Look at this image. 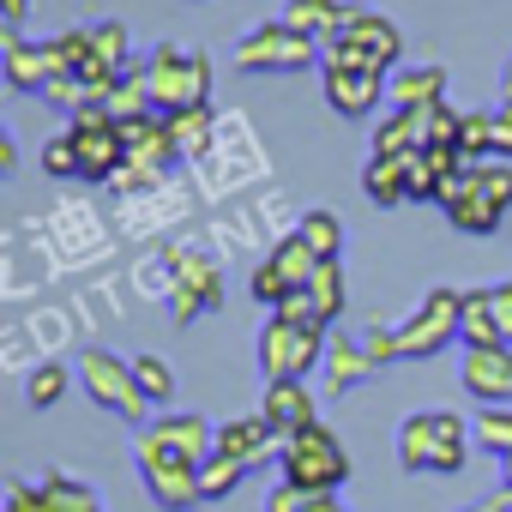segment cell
I'll return each mask as SVG.
<instances>
[{
  "mask_svg": "<svg viewBox=\"0 0 512 512\" xmlns=\"http://www.w3.org/2000/svg\"><path fill=\"white\" fill-rule=\"evenodd\" d=\"M308 296H314V308H320V320L326 326H338V314H344V260H326L308 284H302Z\"/></svg>",
  "mask_w": 512,
  "mask_h": 512,
  "instance_id": "28",
  "label": "cell"
},
{
  "mask_svg": "<svg viewBox=\"0 0 512 512\" xmlns=\"http://www.w3.org/2000/svg\"><path fill=\"white\" fill-rule=\"evenodd\" d=\"M458 344H464V350L506 344V338H500V320H494V290H464V308H458Z\"/></svg>",
  "mask_w": 512,
  "mask_h": 512,
  "instance_id": "23",
  "label": "cell"
},
{
  "mask_svg": "<svg viewBox=\"0 0 512 512\" xmlns=\"http://www.w3.org/2000/svg\"><path fill=\"white\" fill-rule=\"evenodd\" d=\"M386 103H392V109H428V103H446V67H440V61L398 67L392 85H386Z\"/></svg>",
  "mask_w": 512,
  "mask_h": 512,
  "instance_id": "19",
  "label": "cell"
},
{
  "mask_svg": "<svg viewBox=\"0 0 512 512\" xmlns=\"http://www.w3.org/2000/svg\"><path fill=\"white\" fill-rule=\"evenodd\" d=\"M73 374H79V386H85V398H91L97 410H115L121 422L145 428L151 398L139 392V374H133V362H127V356H115V350H85Z\"/></svg>",
  "mask_w": 512,
  "mask_h": 512,
  "instance_id": "5",
  "label": "cell"
},
{
  "mask_svg": "<svg viewBox=\"0 0 512 512\" xmlns=\"http://www.w3.org/2000/svg\"><path fill=\"white\" fill-rule=\"evenodd\" d=\"M476 440H482V452H494V458H512V410H476Z\"/></svg>",
  "mask_w": 512,
  "mask_h": 512,
  "instance_id": "37",
  "label": "cell"
},
{
  "mask_svg": "<svg viewBox=\"0 0 512 512\" xmlns=\"http://www.w3.org/2000/svg\"><path fill=\"white\" fill-rule=\"evenodd\" d=\"M139 73H145V91H151L157 115H175V109H199V103H211V55H205V49L157 43L151 61H139Z\"/></svg>",
  "mask_w": 512,
  "mask_h": 512,
  "instance_id": "2",
  "label": "cell"
},
{
  "mask_svg": "<svg viewBox=\"0 0 512 512\" xmlns=\"http://www.w3.org/2000/svg\"><path fill=\"white\" fill-rule=\"evenodd\" d=\"M13 169H19V145L0 133V175H13Z\"/></svg>",
  "mask_w": 512,
  "mask_h": 512,
  "instance_id": "46",
  "label": "cell"
},
{
  "mask_svg": "<svg viewBox=\"0 0 512 512\" xmlns=\"http://www.w3.org/2000/svg\"><path fill=\"white\" fill-rule=\"evenodd\" d=\"M278 482H296V488H326V494H344L350 482V452L344 440L326 428V422H308L302 434L284 440V458H278Z\"/></svg>",
  "mask_w": 512,
  "mask_h": 512,
  "instance_id": "3",
  "label": "cell"
},
{
  "mask_svg": "<svg viewBox=\"0 0 512 512\" xmlns=\"http://www.w3.org/2000/svg\"><path fill=\"white\" fill-rule=\"evenodd\" d=\"M247 296L260 302V308H284V296H290V278H284L272 260H260V266H253V278H247Z\"/></svg>",
  "mask_w": 512,
  "mask_h": 512,
  "instance_id": "39",
  "label": "cell"
},
{
  "mask_svg": "<svg viewBox=\"0 0 512 512\" xmlns=\"http://www.w3.org/2000/svg\"><path fill=\"white\" fill-rule=\"evenodd\" d=\"M326 344L332 326H290L284 314H272L260 332V368L266 380H308L314 368H326Z\"/></svg>",
  "mask_w": 512,
  "mask_h": 512,
  "instance_id": "6",
  "label": "cell"
},
{
  "mask_svg": "<svg viewBox=\"0 0 512 512\" xmlns=\"http://www.w3.org/2000/svg\"><path fill=\"white\" fill-rule=\"evenodd\" d=\"M362 350H368V362H374V368H380V362H398V326H368Z\"/></svg>",
  "mask_w": 512,
  "mask_h": 512,
  "instance_id": "41",
  "label": "cell"
},
{
  "mask_svg": "<svg viewBox=\"0 0 512 512\" xmlns=\"http://www.w3.org/2000/svg\"><path fill=\"white\" fill-rule=\"evenodd\" d=\"M235 67L241 73H302V67H320V43L290 31L284 19H266L235 43Z\"/></svg>",
  "mask_w": 512,
  "mask_h": 512,
  "instance_id": "8",
  "label": "cell"
},
{
  "mask_svg": "<svg viewBox=\"0 0 512 512\" xmlns=\"http://www.w3.org/2000/svg\"><path fill=\"white\" fill-rule=\"evenodd\" d=\"M440 211H446V223L458 229V235H494L512 211H500L476 181H470V169L464 175H452L446 187H440Z\"/></svg>",
  "mask_w": 512,
  "mask_h": 512,
  "instance_id": "11",
  "label": "cell"
},
{
  "mask_svg": "<svg viewBox=\"0 0 512 512\" xmlns=\"http://www.w3.org/2000/svg\"><path fill=\"white\" fill-rule=\"evenodd\" d=\"M320 91H326L332 115H344V121H368L386 103V79L380 73H350V67H326V61H320Z\"/></svg>",
  "mask_w": 512,
  "mask_h": 512,
  "instance_id": "13",
  "label": "cell"
},
{
  "mask_svg": "<svg viewBox=\"0 0 512 512\" xmlns=\"http://www.w3.org/2000/svg\"><path fill=\"white\" fill-rule=\"evenodd\" d=\"M49 61H55V73H85V61H91V25H73V31H61V37H49Z\"/></svg>",
  "mask_w": 512,
  "mask_h": 512,
  "instance_id": "33",
  "label": "cell"
},
{
  "mask_svg": "<svg viewBox=\"0 0 512 512\" xmlns=\"http://www.w3.org/2000/svg\"><path fill=\"white\" fill-rule=\"evenodd\" d=\"M470 181L500 205V211H512V163L506 157H488V163H470Z\"/></svg>",
  "mask_w": 512,
  "mask_h": 512,
  "instance_id": "36",
  "label": "cell"
},
{
  "mask_svg": "<svg viewBox=\"0 0 512 512\" xmlns=\"http://www.w3.org/2000/svg\"><path fill=\"white\" fill-rule=\"evenodd\" d=\"M458 157L464 163H488L494 157V121H488V109H464L458 115Z\"/></svg>",
  "mask_w": 512,
  "mask_h": 512,
  "instance_id": "31",
  "label": "cell"
},
{
  "mask_svg": "<svg viewBox=\"0 0 512 512\" xmlns=\"http://www.w3.org/2000/svg\"><path fill=\"white\" fill-rule=\"evenodd\" d=\"M7 512H49V506H43V488H37V482H13V488H7Z\"/></svg>",
  "mask_w": 512,
  "mask_h": 512,
  "instance_id": "43",
  "label": "cell"
},
{
  "mask_svg": "<svg viewBox=\"0 0 512 512\" xmlns=\"http://www.w3.org/2000/svg\"><path fill=\"white\" fill-rule=\"evenodd\" d=\"M37 488H43V506H49V512H103V494H97V488H91L85 476L49 470V476H43Z\"/></svg>",
  "mask_w": 512,
  "mask_h": 512,
  "instance_id": "24",
  "label": "cell"
},
{
  "mask_svg": "<svg viewBox=\"0 0 512 512\" xmlns=\"http://www.w3.org/2000/svg\"><path fill=\"white\" fill-rule=\"evenodd\" d=\"M79 374H67L61 362H37L31 368V380H25V398H31V410H49V404H61V392L73 386Z\"/></svg>",
  "mask_w": 512,
  "mask_h": 512,
  "instance_id": "34",
  "label": "cell"
},
{
  "mask_svg": "<svg viewBox=\"0 0 512 512\" xmlns=\"http://www.w3.org/2000/svg\"><path fill=\"white\" fill-rule=\"evenodd\" d=\"M0 73H7V91L43 97V85L55 79L49 43H25V31H7V25H0Z\"/></svg>",
  "mask_w": 512,
  "mask_h": 512,
  "instance_id": "12",
  "label": "cell"
},
{
  "mask_svg": "<svg viewBox=\"0 0 512 512\" xmlns=\"http://www.w3.org/2000/svg\"><path fill=\"white\" fill-rule=\"evenodd\" d=\"M272 314H284V320H290V326H326V320H320V308H314V296H308V290H290V296H284V308H272Z\"/></svg>",
  "mask_w": 512,
  "mask_h": 512,
  "instance_id": "40",
  "label": "cell"
},
{
  "mask_svg": "<svg viewBox=\"0 0 512 512\" xmlns=\"http://www.w3.org/2000/svg\"><path fill=\"white\" fill-rule=\"evenodd\" d=\"M121 145H127V163H145V169H163V163L181 157V145L169 139V121H163V115L121 121Z\"/></svg>",
  "mask_w": 512,
  "mask_h": 512,
  "instance_id": "18",
  "label": "cell"
},
{
  "mask_svg": "<svg viewBox=\"0 0 512 512\" xmlns=\"http://www.w3.org/2000/svg\"><path fill=\"white\" fill-rule=\"evenodd\" d=\"M296 235L320 253V260H344V223H338V211H326V205H314V211H302V223H296Z\"/></svg>",
  "mask_w": 512,
  "mask_h": 512,
  "instance_id": "26",
  "label": "cell"
},
{
  "mask_svg": "<svg viewBox=\"0 0 512 512\" xmlns=\"http://www.w3.org/2000/svg\"><path fill=\"white\" fill-rule=\"evenodd\" d=\"M223 302V284H217V266L211 260H181V284H175V296H169V308H175V320L187 326V320H199V314H211Z\"/></svg>",
  "mask_w": 512,
  "mask_h": 512,
  "instance_id": "16",
  "label": "cell"
},
{
  "mask_svg": "<svg viewBox=\"0 0 512 512\" xmlns=\"http://www.w3.org/2000/svg\"><path fill=\"white\" fill-rule=\"evenodd\" d=\"M217 452L247 464V470H266V464L284 458V434L260 410H253V416H229V422H217Z\"/></svg>",
  "mask_w": 512,
  "mask_h": 512,
  "instance_id": "10",
  "label": "cell"
},
{
  "mask_svg": "<svg viewBox=\"0 0 512 512\" xmlns=\"http://www.w3.org/2000/svg\"><path fill=\"white\" fill-rule=\"evenodd\" d=\"M266 260H272V266H278V272L290 278V290H302V284H308V278H314V272L326 266V260H320V253H314V247H308V241H302L296 229H290V235H284V241H278V247L266 253Z\"/></svg>",
  "mask_w": 512,
  "mask_h": 512,
  "instance_id": "27",
  "label": "cell"
},
{
  "mask_svg": "<svg viewBox=\"0 0 512 512\" xmlns=\"http://www.w3.org/2000/svg\"><path fill=\"white\" fill-rule=\"evenodd\" d=\"M362 193H368V205H380V211L410 205V169H404V157H368Z\"/></svg>",
  "mask_w": 512,
  "mask_h": 512,
  "instance_id": "22",
  "label": "cell"
},
{
  "mask_svg": "<svg viewBox=\"0 0 512 512\" xmlns=\"http://www.w3.org/2000/svg\"><path fill=\"white\" fill-rule=\"evenodd\" d=\"M458 308H464V290L434 284L416 302V314L398 326V362H434L446 344H458Z\"/></svg>",
  "mask_w": 512,
  "mask_h": 512,
  "instance_id": "7",
  "label": "cell"
},
{
  "mask_svg": "<svg viewBox=\"0 0 512 512\" xmlns=\"http://www.w3.org/2000/svg\"><path fill=\"white\" fill-rule=\"evenodd\" d=\"M25 13H31V0H0V25H7V31H19Z\"/></svg>",
  "mask_w": 512,
  "mask_h": 512,
  "instance_id": "45",
  "label": "cell"
},
{
  "mask_svg": "<svg viewBox=\"0 0 512 512\" xmlns=\"http://www.w3.org/2000/svg\"><path fill=\"white\" fill-rule=\"evenodd\" d=\"M139 476H145V494L163 506V512H193L205 494H199V470L193 464H139Z\"/></svg>",
  "mask_w": 512,
  "mask_h": 512,
  "instance_id": "15",
  "label": "cell"
},
{
  "mask_svg": "<svg viewBox=\"0 0 512 512\" xmlns=\"http://www.w3.org/2000/svg\"><path fill=\"white\" fill-rule=\"evenodd\" d=\"M500 470H506V494H512V458H500Z\"/></svg>",
  "mask_w": 512,
  "mask_h": 512,
  "instance_id": "49",
  "label": "cell"
},
{
  "mask_svg": "<svg viewBox=\"0 0 512 512\" xmlns=\"http://www.w3.org/2000/svg\"><path fill=\"white\" fill-rule=\"evenodd\" d=\"M458 386L476 398V410H512V344L464 350L458 356Z\"/></svg>",
  "mask_w": 512,
  "mask_h": 512,
  "instance_id": "9",
  "label": "cell"
},
{
  "mask_svg": "<svg viewBox=\"0 0 512 512\" xmlns=\"http://www.w3.org/2000/svg\"><path fill=\"white\" fill-rule=\"evenodd\" d=\"M163 121H169V139L181 145V157H205V151H211V133H217L211 103H199V109H175V115H163Z\"/></svg>",
  "mask_w": 512,
  "mask_h": 512,
  "instance_id": "25",
  "label": "cell"
},
{
  "mask_svg": "<svg viewBox=\"0 0 512 512\" xmlns=\"http://www.w3.org/2000/svg\"><path fill=\"white\" fill-rule=\"evenodd\" d=\"M488 121H494V157H506V163H512V103H494V109H488Z\"/></svg>",
  "mask_w": 512,
  "mask_h": 512,
  "instance_id": "42",
  "label": "cell"
},
{
  "mask_svg": "<svg viewBox=\"0 0 512 512\" xmlns=\"http://www.w3.org/2000/svg\"><path fill=\"white\" fill-rule=\"evenodd\" d=\"M133 374H139V392H145L151 404H169V398H175V368H169L163 356H133Z\"/></svg>",
  "mask_w": 512,
  "mask_h": 512,
  "instance_id": "35",
  "label": "cell"
},
{
  "mask_svg": "<svg viewBox=\"0 0 512 512\" xmlns=\"http://www.w3.org/2000/svg\"><path fill=\"white\" fill-rule=\"evenodd\" d=\"M247 476H253L247 464H235V458L211 452V458L199 464V494H205V500H229V494H235V488H241Z\"/></svg>",
  "mask_w": 512,
  "mask_h": 512,
  "instance_id": "32",
  "label": "cell"
},
{
  "mask_svg": "<svg viewBox=\"0 0 512 512\" xmlns=\"http://www.w3.org/2000/svg\"><path fill=\"white\" fill-rule=\"evenodd\" d=\"M290 31L314 37V43H332L350 19V0H284V13H278Z\"/></svg>",
  "mask_w": 512,
  "mask_h": 512,
  "instance_id": "20",
  "label": "cell"
},
{
  "mask_svg": "<svg viewBox=\"0 0 512 512\" xmlns=\"http://www.w3.org/2000/svg\"><path fill=\"white\" fill-rule=\"evenodd\" d=\"M43 175H55V181H85V169H79V145H73V133H55V139L43 145Z\"/></svg>",
  "mask_w": 512,
  "mask_h": 512,
  "instance_id": "38",
  "label": "cell"
},
{
  "mask_svg": "<svg viewBox=\"0 0 512 512\" xmlns=\"http://www.w3.org/2000/svg\"><path fill=\"white\" fill-rule=\"evenodd\" d=\"M266 512H344V500H338V494H326V488H296V482H278V488L266 494Z\"/></svg>",
  "mask_w": 512,
  "mask_h": 512,
  "instance_id": "29",
  "label": "cell"
},
{
  "mask_svg": "<svg viewBox=\"0 0 512 512\" xmlns=\"http://www.w3.org/2000/svg\"><path fill=\"white\" fill-rule=\"evenodd\" d=\"M368 380H374L368 350H362L350 332H332V344H326V386L344 398V392H356V386H368Z\"/></svg>",
  "mask_w": 512,
  "mask_h": 512,
  "instance_id": "21",
  "label": "cell"
},
{
  "mask_svg": "<svg viewBox=\"0 0 512 512\" xmlns=\"http://www.w3.org/2000/svg\"><path fill=\"white\" fill-rule=\"evenodd\" d=\"M476 428L452 410H416L398 422V470L410 476H458Z\"/></svg>",
  "mask_w": 512,
  "mask_h": 512,
  "instance_id": "1",
  "label": "cell"
},
{
  "mask_svg": "<svg viewBox=\"0 0 512 512\" xmlns=\"http://www.w3.org/2000/svg\"><path fill=\"white\" fill-rule=\"evenodd\" d=\"M500 91H506L500 103H512V55H506V73H500Z\"/></svg>",
  "mask_w": 512,
  "mask_h": 512,
  "instance_id": "48",
  "label": "cell"
},
{
  "mask_svg": "<svg viewBox=\"0 0 512 512\" xmlns=\"http://www.w3.org/2000/svg\"><path fill=\"white\" fill-rule=\"evenodd\" d=\"M217 452V422H205V416H187V410H163L157 422H145L139 434H133V458L139 464H205Z\"/></svg>",
  "mask_w": 512,
  "mask_h": 512,
  "instance_id": "4",
  "label": "cell"
},
{
  "mask_svg": "<svg viewBox=\"0 0 512 512\" xmlns=\"http://www.w3.org/2000/svg\"><path fill=\"white\" fill-rule=\"evenodd\" d=\"M260 416L290 440V434H302L308 422H320L314 416V392L302 386V380H266V398H260Z\"/></svg>",
  "mask_w": 512,
  "mask_h": 512,
  "instance_id": "14",
  "label": "cell"
},
{
  "mask_svg": "<svg viewBox=\"0 0 512 512\" xmlns=\"http://www.w3.org/2000/svg\"><path fill=\"white\" fill-rule=\"evenodd\" d=\"M494 290V320H500V338L512 344V284H488Z\"/></svg>",
  "mask_w": 512,
  "mask_h": 512,
  "instance_id": "44",
  "label": "cell"
},
{
  "mask_svg": "<svg viewBox=\"0 0 512 512\" xmlns=\"http://www.w3.org/2000/svg\"><path fill=\"white\" fill-rule=\"evenodd\" d=\"M374 157H410L416 151V121H410V109H392L386 121H374Z\"/></svg>",
  "mask_w": 512,
  "mask_h": 512,
  "instance_id": "30",
  "label": "cell"
},
{
  "mask_svg": "<svg viewBox=\"0 0 512 512\" xmlns=\"http://www.w3.org/2000/svg\"><path fill=\"white\" fill-rule=\"evenodd\" d=\"M464 512H512V494H500V500H482V506H464Z\"/></svg>",
  "mask_w": 512,
  "mask_h": 512,
  "instance_id": "47",
  "label": "cell"
},
{
  "mask_svg": "<svg viewBox=\"0 0 512 512\" xmlns=\"http://www.w3.org/2000/svg\"><path fill=\"white\" fill-rule=\"evenodd\" d=\"M338 37H350V43H362L368 55H380L386 61V73L404 61V37H398V25L386 19V13H374V7H350V19H344V31Z\"/></svg>",
  "mask_w": 512,
  "mask_h": 512,
  "instance_id": "17",
  "label": "cell"
}]
</instances>
